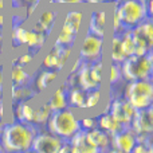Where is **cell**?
I'll use <instances>...</instances> for the list:
<instances>
[{
	"label": "cell",
	"instance_id": "13",
	"mask_svg": "<svg viewBox=\"0 0 153 153\" xmlns=\"http://www.w3.org/2000/svg\"><path fill=\"white\" fill-rule=\"evenodd\" d=\"M130 129L137 136L153 134V106L136 110L134 117L130 122Z\"/></svg>",
	"mask_w": 153,
	"mask_h": 153
},
{
	"label": "cell",
	"instance_id": "16",
	"mask_svg": "<svg viewBox=\"0 0 153 153\" xmlns=\"http://www.w3.org/2000/svg\"><path fill=\"white\" fill-rule=\"evenodd\" d=\"M85 136H86L87 143L94 146L98 152H108L110 148V136L98 126L85 130Z\"/></svg>",
	"mask_w": 153,
	"mask_h": 153
},
{
	"label": "cell",
	"instance_id": "45",
	"mask_svg": "<svg viewBox=\"0 0 153 153\" xmlns=\"http://www.w3.org/2000/svg\"><path fill=\"white\" fill-rule=\"evenodd\" d=\"M4 152V149H3V146H1V144H0V153H3Z\"/></svg>",
	"mask_w": 153,
	"mask_h": 153
},
{
	"label": "cell",
	"instance_id": "2",
	"mask_svg": "<svg viewBox=\"0 0 153 153\" xmlns=\"http://www.w3.org/2000/svg\"><path fill=\"white\" fill-rule=\"evenodd\" d=\"M148 18L145 0H120L114 3L113 31L121 34L130 30Z\"/></svg>",
	"mask_w": 153,
	"mask_h": 153
},
{
	"label": "cell",
	"instance_id": "37",
	"mask_svg": "<svg viewBox=\"0 0 153 153\" xmlns=\"http://www.w3.org/2000/svg\"><path fill=\"white\" fill-rule=\"evenodd\" d=\"M5 89V74L3 66H0V91H4Z\"/></svg>",
	"mask_w": 153,
	"mask_h": 153
},
{
	"label": "cell",
	"instance_id": "25",
	"mask_svg": "<svg viewBox=\"0 0 153 153\" xmlns=\"http://www.w3.org/2000/svg\"><path fill=\"white\" fill-rule=\"evenodd\" d=\"M95 120H97V126L102 129L103 132H106L109 136L114 134L116 132H118L124 128L108 110H103Z\"/></svg>",
	"mask_w": 153,
	"mask_h": 153
},
{
	"label": "cell",
	"instance_id": "14",
	"mask_svg": "<svg viewBox=\"0 0 153 153\" xmlns=\"http://www.w3.org/2000/svg\"><path fill=\"white\" fill-rule=\"evenodd\" d=\"M34 100L35 98L15 103L13 105V110H12L13 120L34 125L35 113H36V108H38V103H34Z\"/></svg>",
	"mask_w": 153,
	"mask_h": 153
},
{
	"label": "cell",
	"instance_id": "31",
	"mask_svg": "<svg viewBox=\"0 0 153 153\" xmlns=\"http://www.w3.org/2000/svg\"><path fill=\"white\" fill-rule=\"evenodd\" d=\"M105 65H103L102 59H98V61L90 62V74H91V78L94 79V82L98 85V86L102 87L103 83V75H105Z\"/></svg>",
	"mask_w": 153,
	"mask_h": 153
},
{
	"label": "cell",
	"instance_id": "36",
	"mask_svg": "<svg viewBox=\"0 0 153 153\" xmlns=\"http://www.w3.org/2000/svg\"><path fill=\"white\" fill-rule=\"evenodd\" d=\"M51 3H55L59 5H76V4H82L83 0H51Z\"/></svg>",
	"mask_w": 153,
	"mask_h": 153
},
{
	"label": "cell",
	"instance_id": "1",
	"mask_svg": "<svg viewBox=\"0 0 153 153\" xmlns=\"http://www.w3.org/2000/svg\"><path fill=\"white\" fill-rule=\"evenodd\" d=\"M39 128L32 124H26L20 121L4 122L0 136L4 152H30L31 151L32 140H34Z\"/></svg>",
	"mask_w": 153,
	"mask_h": 153
},
{
	"label": "cell",
	"instance_id": "30",
	"mask_svg": "<svg viewBox=\"0 0 153 153\" xmlns=\"http://www.w3.org/2000/svg\"><path fill=\"white\" fill-rule=\"evenodd\" d=\"M101 100H102V91H101V87H97V89H93V90L86 91L83 110H89V109L97 108V106L101 103Z\"/></svg>",
	"mask_w": 153,
	"mask_h": 153
},
{
	"label": "cell",
	"instance_id": "11",
	"mask_svg": "<svg viewBox=\"0 0 153 153\" xmlns=\"http://www.w3.org/2000/svg\"><path fill=\"white\" fill-rule=\"evenodd\" d=\"M105 110H108L124 128L130 126V122L136 113V109L124 97H116L110 100Z\"/></svg>",
	"mask_w": 153,
	"mask_h": 153
},
{
	"label": "cell",
	"instance_id": "34",
	"mask_svg": "<svg viewBox=\"0 0 153 153\" xmlns=\"http://www.w3.org/2000/svg\"><path fill=\"white\" fill-rule=\"evenodd\" d=\"M34 56H35L34 53H31V51H26V53L20 54V55H19L13 62L22 65V66H28L30 63H32V61H34Z\"/></svg>",
	"mask_w": 153,
	"mask_h": 153
},
{
	"label": "cell",
	"instance_id": "12",
	"mask_svg": "<svg viewBox=\"0 0 153 153\" xmlns=\"http://www.w3.org/2000/svg\"><path fill=\"white\" fill-rule=\"evenodd\" d=\"M137 143V134L130 129V126L122 128L110 136V148L108 152L116 153H132Z\"/></svg>",
	"mask_w": 153,
	"mask_h": 153
},
{
	"label": "cell",
	"instance_id": "42",
	"mask_svg": "<svg viewBox=\"0 0 153 153\" xmlns=\"http://www.w3.org/2000/svg\"><path fill=\"white\" fill-rule=\"evenodd\" d=\"M26 4H30V3H36V4H40V1L42 0H23Z\"/></svg>",
	"mask_w": 153,
	"mask_h": 153
},
{
	"label": "cell",
	"instance_id": "22",
	"mask_svg": "<svg viewBox=\"0 0 153 153\" xmlns=\"http://www.w3.org/2000/svg\"><path fill=\"white\" fill-rule=\"evenodd\" d=\"M38 95V91L32 87V85H23V86H18V85H11L10 86V100L12 105L22 101L32 100Z\"/></svg>",
	"mask_w": 153,
	"mask_h": 153
},
{
	"label": "cell",
	"instance_id": "28",
	"mask_svg": "<svg viewBox=\"0 0 153 153\" xmlns=\"http://www.w3.org/2000/svg\"><path fill=\"white\" fill-rule=\"evenodd\" d=\"M51 109L48 106L47 101L42 103H38V108H36V113H35V120H34V125L36 128H45L46 124H47L48 118L51 116Z\"/></svg>",
	"mask_w": 153,
	"mask_h": 153
},
{
	"label": "cell",
	"instance_id": "32",
	"mask_svg": "<svg viewBox=\"0 0 153 153\" xmlns=\"http://www.w3.org/2000/svg\"><path fill=\"white\" fill-rule=\"evenodd\" d=\"M124 81L122 78V71H121V65L111 62L110 63V71H109V83L110 86H117Z\"/></svg>",
	"mask_w": 153,
	"mask_h": 153
},
{
	"label": "cell",
	"instance_id": "17",
	"mask_svg": "<svg viewBox=\"0 0 153 153\" xmlns=\"http://www.w3.org/2000/svg\"><path fill=\"white\" fill-rule=\"evenodd\" d=\"M58 76H59V73L56 70L42 67L39 70V73L36 74V76H34V79H32V87L38 91V94L43 93L56 81Z\"/></svg>",
	"mask_w": 153,
	"mask_h": 153
},
{
	"label": "cell",
	"instance_id": "8",
	"mask_svg": "<svg viewBox=\"0 0 153 153\" xmlns=\"http://www.w3.org/2000/svg\"><path fill=\"white\" fill-rule=\"evenodd\" d=\"M133 32L136 43V54L143 55L149 51H152L153 47V24L152 19H145L136 27L130 28Z\"/></svg>",
	"mask_w": 153,
	"mask_h": 153
},
{
	"label": "cell",
	"instance_id": "29",
	"mask_svg": "<svg viewBox=\"0 0 153 153\" xmlns=\"http://www.w3.org/2000/svg\"><path fill=\"white\" fill-rule=\"evenodd\" d=\"M120 39H121V45L124 48V53L126 56L134 55L136 54V43H134V38H133V32L132 30H125L120 34Z\"/></svg>",
	"mask_w": 153,
	"mask_h": 153
},
{
	"label": "cell",
	"instance_id": "23",
	"mask_svg": "<svg viewBox=\"0 0 153 153\" xmlns=\"http://www.w3.org/2000/svg\"><path fill=\"white\" fill-rule=\"evenodd\" d=\"M74 73L76 74L78 86L81 87V89L89 91V90L101 87V86H98V85L94 82V79L91 78V74H90V62H82L81 66L78 67V70Z\"/></svg>",
	"mask_w": 153,
	"mask_h": 153
},
{
	"label": "cell",
	"instance_id": "35",
	"mask_svg": "<svg viewBox=\"0 0 153 153\" xmlns=\"http://www.w3.org/2000/svg\"><path fill=\"white\" fill-rule=\"evenodd\" d=\"M79 125H81V129L89 130L97 126V120L94 117H82L79 118Z\"/></svg>",
	"mask_w": 153,
	"mask_h": 153
},
{
	"label": "cell",
	"instance_id": "26",
	"mask_svg": "<svg viewBox=\"0 0 153 153\" xmlns=\"http://www.w3.org/2000/svg\"><path fill=\"white\" fill-rule=\"evenodd\" d=\"M69 106L71 109H82L83 110L85 105V98H86V90L81 89L79 86L69 87Z\"/></svg>",
	"mask_w": 153,
	"mask_h": 153
},
{
	"label": "cell",
	"instance_id": "4",
	"mask_svg": "<svg viewBox=\"0 0 153 153\" xmlns=\"http://www.w3.org/2000/svg\"><path fill=\"white\" fill-rule=\"evenodd\" d=\"M122 97L136 109H143L153 106V83L152 79H134L126 81L124 86Z\"/></svg>",
	"mask_w": 153,
	"mask_h": 153
},
{
	"label": "cell",
	"instance_id": "41",
	"mask_svg": "<svg viewBox=\"0 0 153 153\" xmlns=\"http://www.w3.org/2000/svg\"><path fill=\"white\" fill-rule=\"evenodd\" d=\"M5 7H7V0H0V11L5 10Z\"/></svg>",
	"mask_w": 153,
	"mask_h": 153
},
{
	"label": "cell",
	"instance_id": "38",
	"mask_svg": "<svg viewBox=\"0 0 153 153\" xmlns=\"http://www.w3.org/2000/svg\"><path fill=\"white\" fill-rule=\"evenodd\" d=\"M83 3H87V4H91V5H100V4H105L108 1L106 0H83Z\"/></svg>",
	"mask_w": 153,
	"mask_h": 153
},
{
	"label": "cell",
	"instance_id": "44",
	"mask_svg": "<svg viewBox=\"0 0 153 153\" xmlns=\"http://www.w3.org/2000/svg\"><path fill=\"white\" fill-rule=\"evenodd\" d=\"M3 125H4V121L0 118V136H1V130H3Z\"/></svg>",
	"mask_w": 153,
	"mask_h": 153
},
{
	"label": "cell",
	"instance_id": "40",
	"mask_svg": "<svg viewBox=\"0 0 153 153\" xmlns=\"http://www.w3.org/2000/svg\"><path fill=\"white\" fill-rule=\"evenodd\" d=\"M5 23H7V22H5V16L3 15V13H0V30H3L5 27Z\"/></svg>",
	"mask_w": 153,
	"mask_h": 153
},
{
	"label": "cell",
	"instance_id": "33",
	"mask_svg": "<svg viewBox=\"0 0 153 153\" xmlns=\"http://www.w3.org/2000/svg\"><path fill=\"white\" fill-rule=\"evenodd\" d=\"M76 40V36L75 35H71V34H67V32H63L59 30V34L58 36L55 38V45H61V46H66V47H73Z\"/></svg>",
	"mask_w": 153,
	"mask_h": 153
},
{
	"label": "cell",
	"instance_id": "18",
	"mask_svg": "<svg viewBox=\"0 0 153 153\" xmlns=\"http://www.w3.org/2000/svg\"><path fill=\"white\" fill-rule=\"evenodd\" d=\"M58 18V12L54 10H45L39 13L36 22L34 24V28L43 32L46 36H50L55 27V20Z\"/></svg>",
	"mask_w": 153,
	"mask_h": 153
},
{
	"label": "cell",
	"instance_id": "10",
	"mask_svg": "<svg viewBox=\"0 0 153 153\" xmlns=\"http://www.w3.org/2000/svg\"><path fill=\"white\" fill-rule=\"evenodd\" d=\"M63 138L58 137L56 134L48 132V130H38L32 140L31 151L36 153H58L61 148Z\"/></svg>",
	"mask_w": 153,
	"mask_h": 153
},
{
	"label": "cell",
	"instance_id": "9",
	"mask_svg": "<svg viewBox=\"0 0 153 153\" xmlns=\"http://www.w3.org/2000/svg\"><path fill=\"white\" fill-rule=\"evenodd\" d=\"M71 54H73V47H66V46H61L54 43V46L50 48V51L43 56L42 67L53 69V70H56L58 73H61L65 69L67 61L71 56Z\"/></svg>",
	"mask_w": 153,
	"mask_h": 153
},
{
	"label": "cell",
	"instance_id": "15",
	"mask_svg": "<svg viewBox=\"0 0 153 153\" xmlns=\"http://www.w3.org/2000/svg\"><path fill=\"white\" fill-rule=\"evenodd\" d=\"M83 20L85 16L81 10H69L63 16L61 31L78 36L79 31L82 30V26H83Z\"/></svg>",
	"mask_w": 153,
	"mask_h": 153
},
{
	"label": "cell",
	"instance_id": "21",
	"mask_svg": "<svg viewBox=\"0 0 153 153\" xmlns=\"http://www.w3.org/2000/svg\"><path fill=\"white\" fill-rule=\"evenodd\" d=\"M67 94H69V86L65 83H62L59 87H56L53 91V94L50 95V98L47 100V103L50 106L51 110H61V109L69 108V98H67Z\"/></svg>",
	"mask_w": 153,
	"mask_h": 153
},
{
	"label": "cell",
	"instance_id": "3",
	"mask_svg": "<svg viewBox=\"0 0 153 153\" xmlns=\"http://www.w3.org/2000/svg\"><path fill=\"white\" fill-rule=\"evenodd\" d=\"M48 132L56 134L63 140H69L73 134H75L79 129V117L74 113L71 108H65L61 110L51 111V116L46 124Z\"/></svg>",
	"mask_w": 153,
	"mask_h": 153
},
{
	"label": "cell",
	"instance_id": "20",
	"mask_svg": "<svg viewBox=\"0 0 153 153\" xmlns=\"http://www.w3.org/2000/svg\"><path fill=\"white\" fill-rule=\"evenodd\" d=\"M32 79L34 75L26 69V66L12 62L10 66V83L11 85H18V86H23V85H32Z\"/></svg>",
	"mask_w": 153,
	"mask_h": 153
},
{
	"label": "cell",
	"instance_id": "39",
	"mask_svg": "<svg viewBox=\"0 0 153 153\" xmlns=\"http://www.w3.org/2000/svg\"><path fill=\"white\" fill-rule=\"evenodd\" d=\"M3 48H4V34H3V30H0V55L3 53Z\"/></svg>",
	"mask_w": 153,
	"mask_h": 153
},
{
	"label": "cell",
	"instance_id": "7",
	"mask_svg": "<svg viewBox=\"0 0 153 153\" xmlns=\"http://www.w3.org/2000/svg\"><path fill=\"white\" fill-rule=\"evenodd\" d=\"M105 48V38L87 31L79 46V58L83 62H94L102 59Z\"/></svg>",
	"mask_w": 153,
	"mask_h": 153
},
{
	"label": "cell",
	"instance_id": "24",
	"mask_svg": "<svg viewBox=\"0 0 153 153\" xmlns=\"http://www.w3.org/2000/svg\"><path fill=\"white\" fill-rule=\"evenodd\" d=\"M69 143L71 145L73 153H98L94 146H91L87 143L83 129H79L75 134H73L69 138Z\"/></svg>",
	"mask_w": 153,
	"mask_h": 153
},
{
	"label": "cell",
	"instance_id": "5",
	"mask_svg": "<svg viewBox=\"0 0 153 153\" xmlns=\"http://www.w3.org/2000/svg\"><path fill=\"white\" fill-rule=\"evenodd\" d=\"M121 71L124 81L134 79H152L153 76V51L143 55H130L121 62Z\"/></svg>",
	"mask_w": 153,
	"mask_h": 153
},
{
	"label": "cell",
	"instance_id": "19",
	"mask_svg": "<svg viewBox=\"0 0 153 153\" xmlns=\"http://www.w3.org/2000/svg\"><path fill=\"white\" fill-rule=\"evenodd\" d=\"M106 22H108V13H106L105 8H100V10L93 11L89 19L87 31L91 32V34L98 35V36L105 38Z\"/></svg>",
	"mask_w": 153,
	"mask_h": 153
},
{
	"label": "cell",
	"instance_id": "43",
	"mask_svg": "<svg viewBox=\"0 0 153 153\" xmlns=\"http://www.w3.org/2000/svg\"><path fill=\"white\" fill-rule=\"evenodd\" d=\"M3 95H4V91H0V106L4 103V102H3Z\"/></svg>",
	"mask_w": 153,
	"mask_h": 153
},
{
	"label": "cell",
	"instance_id": "6",
	"mask_svg": "<svg viewBox=\"0 0 153 153\" xmlns=\"http://www.w3.org/2000/svg\"><path fill=\"white\" fill-rule=\"evenodd\" d=\"M48 36H46L43 32L38 31L35 28H28L23 26V23H18L12 27L11 31V40L12 45L26 47L27 51L36 54L39 50H42L46 45Z\"/></svg>",
	"mask_w": 153,
	"mask_h": 153
},
{
	"label": "cell",
	"instance_id": "27",
	"mask_svg": "<svg viewBox=\"0 0 153 153\" xmlns=\"http://www.w3.org/2000/svg\"><path fill=\"white\" fill-rule=\"evenodd\" d=\"M110 58H111V62H116V63H121V62H124L128 58L124 53V48H122L120 34H113V38H111Z\"/></svg>",
	"mask_w": 153,
	"mask_h": 153
}]
</instances>
